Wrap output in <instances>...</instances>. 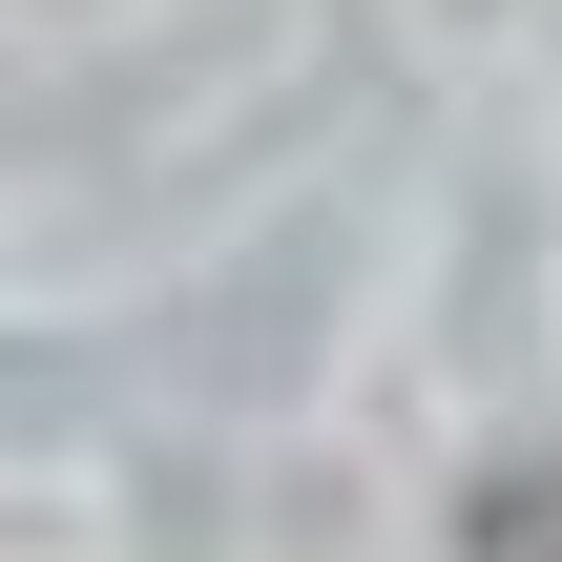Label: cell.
<instances>
[{
  "instance_id": "1",
  "label": "cell",
  "mask_w": 562,
  "mask_h": 562,
  "mask_svg": "<svg viewBox=\"0 0 562 562\" xmlns=\"http://www.w3.org/2000/svg\"><path fill=\"white\" fill-rule=\"evenodd\" d=\"M459 562H562V480L521 459V480H480V521H459Z\"/></svg>"
}]
</instances>
